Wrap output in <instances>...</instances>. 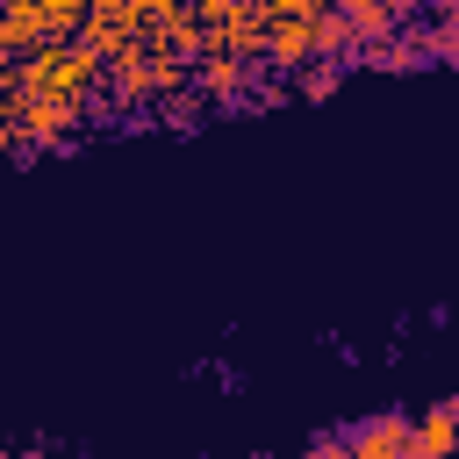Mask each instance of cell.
<instances>
[{"label":"cell","instance_id":"1","mask_svg":"<svg viewBox=\"0 0 459 459\" xmlns=\"http://www.w3.org/2000/svg\"><path fill=\"white\" fill-rule=\"evenodd\" d=\"M344 459H409V423L402 416H373L344 437Z\"/></svg>","mask_w":459,"mask_h":459},{"label":"cell","instance_id":"2","mask_svg":"<svg viewBox=\"0 0 459 459\" xmlns=\"http://www.w3.org/2000/svg\"><path fill=\"white\" fill-rule=\"evenodd\" d=\"M409 459H459V452H452V402L409 423Z\"/></svg>","mask_w":459,"mask_h":459},{"label":"cell","instance_id":"3","mask_svg":"<svg viewBox=\"0 0 459 459\" xmlns=\"http://www.w3.org/2000/svg\"><path fill=\"white\" fill-rule=\"evenodd\" d=\"M308 459H344V437H316V452Z\"/></svg>","mask_w":459,"mask_h":459},{"label":"cell","instance_id":"4","mask_svg":"<svg viewBox=\"0 0 459 459\" xmlns=\"http://www.w3.org/2000/svg\"><path fill=\"white\" fill-rule=\"evenodd\" d=\"M452 452H459V402H452Z\"/></svg>","mask_w":459,"mask_h":459}]
</instances>
